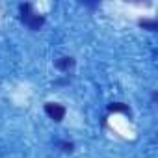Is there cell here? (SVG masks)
<instances>
[{
  "label": "cell",
  "instance_id": "obj_2",
  "mask_svg": "<svg viewBox=\"0 0 158 158\" xmlns=\"http://www.w3.org/2000/svg\"><path fill=\"white\" fill-rule=\"evenodd\" d=\"M45 114H47L52 121L60 123V121L65 117V108H63L61 104H56V102H47V104H45Z\"/></svg>",
  "mask_w": 158,
  "mask_h": 158
},
{
  "label": "cell",
  "instance_id": "obj_6",
  "mask_svg": "<svg viewBox=\"0 0 158 158\" xmlns=\"http://www.w3.org/2000/svg\"><path fill=\"white\" fill-rule=\"evenodd\" d=\"M61 147H63V151H65V152H71V151L74 149V145H73L71 141H69V143H67V141H63V143H61Z\"/></svg>",
  "mask_w": 158,
  "mask_h": 158
},
{
  "label": "cell",
  "instance_id": "obj_3",
  "mask_svg": "<svg viewBox=\"0 0 158 158\" xmlns=\"http://www.w3.org/2000/svg\"><path fill=\"white\" fill-rule=\"evenodd\" d=\"M56 67L60 69V71H69V69H73L74 67V60L73 58H69V56H63V58H60V60H56Z\"/></svg>",
  "mask_w": 158,
  "mask_h": 158
},
{
  "label": "cell",
  "instance_id": "obj_1",
  "mask_svg": "<svg viewBox=\"0 0 158 158\" xmlns=\"http://www.w3.org/2000/svg\"><path fill=\"white\" fill-rule=\"evenodd\" d=\"M19 10H21V21H23L30 30H39V28L45 24V17L34 13L32 4H21Z\"/></svg>",
  "mask_w": 158,
  "mask_h": 158
},
{
  "label": "cell",
  "instance_id": "obj_5",
  "mask_svg": "<svg viewBox=\"0 0 158 158\" xmlns=\"http://www.w3.org/2000/svg\"><path fill=\"white\" fill-rule=\"evenodd\" d=\"M139 26H143V28H147V30L154 32L158 24H156V21H147V19H143V21H139Z\"/></svg>",
  "mask_w": 158,
  "mask_h": 158
},
{
  "label": "cell",
  "instance_id": "obj_4",
  "mask_svg": "<svg viewBox=\"0 0 158 158\" xmlns=\"http://www.w3.org/2000/svg\"><path fill=\"white\" fill-rule=\"evenodd\" d=\"M110 112H125V114H130V110H128L123 102H114V104H110Z\"/></svg>",
  "mask_w": 158,
  "mask_h": 158
}]
</instances>
